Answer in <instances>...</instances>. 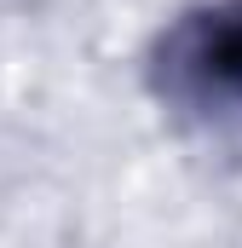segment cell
Returning a JSON list of instances; mask_svg holds the SVG:
<instances>
[{
	"label": "cell",
	"instance_id": "1",
	"mask_svg": "<svg viewBox=\"0 0 242 248\" xmlns=\"http://www.w3.org/2000/svg\"><path fill=\"white\" fill-rule=\"evenodd\" d=\"M167 87L202 110H242V0H213L167 35Z\"/></svg>",
	"mask_w": 242,
	"mask_h": 248
}]
</instances>
